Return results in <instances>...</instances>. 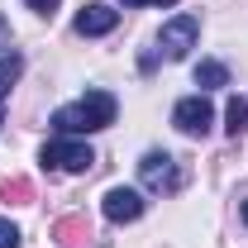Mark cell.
<instances>
[{"instance_id":"10","label":"cell","mask_w":248,"mask_h":248,"mask_svg":"<svg viewBox=\"0 0 248 248\" xmlns=\"http://www.w3.org/2000/svg\"><path fill=\"white\" fill-rule=\"evenodd\" d=\"M244 124H248V100L234 95V100H229V134L239 139V134H244Z\"/></svg>"},{"instance_id":"17","label":"cell","mask_w":248,"mask_h":248,"mask_svg":"<svg viewBox=\"0 0 248 248\" xmlns=\"http://www.w3.org/2000/svg\"><path fill=\"white\" fill-rule=\"evenodd\" d=\"M0 124H5V120H0Z\"/></svg>"},{"instance_id":"4","label":"cell","mask_w":248,"mask_h":248,"mask_svg":"<svg viewBox=\"0 0 248 248\" xmlns=\"http://www.w3.org/2000/svg\"><path fill=\"white\" fill-rule=\"evenodd\" d=\"M139 177H143V186H148V191H167V196L182 186L177 157H172V153H157V148H153V153H143V162H139Z\"/></svg>"},{"instance_id":"6","label":"cell","mask_w":248,"mask_h":248,"mask_svg":"<svg viewBox=\"0 0 248 248\" xmlns=\"http://www.w3.org/2000/svg\"><path fill=\"white\" fill-rule=\"evenodd\" d=\"M100 210H105V219H115V224H134V219L143 215V196L134 186H110L105 201H100Z\"/></svg>"},{"instance_id":"3","label":"cell","mask_w":248,"mask_h":248,"mask_svg":"<svg viewBox=\"0 0 248 248\" xmlns=\"http://www.w3.org/2000/svg\"><path fill=\"white\" fill-rule=\"evenodd\" d=\"M196 33H201V19H196V15H172V19L162 24V33H157V48L172 62H182L186 53L196 48Z\"/></svg>"},{"instance_id":"16","label":"cell","mask_w":248,"mask_h":248,"mask_svg":"<svg viewBox=\"0 0 248 248\" xmlns=\"http://www.w3.org/2000/svg\"><path fill=\"white\" fill-rule=\"evenodd\" d=\"M244 219H248V201H244Z\"/></svg>"},{"instance_id":"5","label":"cell","mask_w":248,"mask_h":248,"mask_svg":"<svg viewBox=\"0 0 248 248\" xmlns=\"http://www.w3.org/2000/svg\"><path fill=\"white\" fill-rule=\"evenodd\" d=\"M172 124L182 129V134H210V124H215V110H210V100L205 95H186V100H177L172 105Z\"/></svg>"},{"instance_id":"1","label":"cell","mask_w":248,"mask_h":248,"mask_svg":"<svg viewBox=\"0 0 248 248\" xmlns=\"http://www.w3.org/2000/svg\"><path fill=\"white\" fill-rule=\"evenodd\" d=\"M120 115V100L110 91H86L81 100L53 110V129L58 134H95V129H110Z\"/></svg>"},{"instance_id":"9","label":"cell","mask_w":248,"mask_h":248,"mask_svg":"<svg viewBox=\"0 0 248 248\" xmlns=\"http://www.w3.org/2000/svg\"><path fill=\"white\" fill-rule=\"evenodd\" d=\"M19 72H24V58H19L15 48H10V53H0V100L10 95L15 81H19Z\"/></svg>"},{"instance_id":"13","label":"cell","mask_w":248,"mask_h":248,"mask_svg":"<svg viewBox=\"0 0 248 248\" xmlns=\"http://www.w3.org/2000/svg\"><path fill=\"white\" fill-rule=\"evenodd\" d=\"M24 5H29L33 15H53V10H58V0H24Z\"/></svg>"},{"instance_id":"11","label":"cell","mask_w":248,"mask_h":248,"mask_svg":"<svg viewBox=\"0 0 248 248\" xmlns=\"http://www.w3.org/2000/svg\"><path fill=\"white\" fill-rule=\"evenodd\" d=\"M0 196H5V201H15V205H19V201H24V196H29V182H19V177H15V182H0Z\"/></svg>"},{"instance_id":"14","label":"cell","mask_w":248,"mask_h":248,"mask_svg":"<svg viewBox=\"0 0 248 248\" xmlns=\"http://www.w3.org/2000/svg\"><path fill=\"white\" fill-rule=\"evenodd\" d=\"M0 53H10V24L0 19Z\"/></svg>"},{"instance_id":"8","label":"cell","mask_w":248,"mask_h":248,"mask_svg":"<svg viewBox=\"0 0 248 248\" xmlns=\"http://www.w3.org/2000/svg\"><path fill=\"white\" fill-rule=\"evenodd\" d=\"M196 86H201V91L229 86V67H224V62H201V67H196Z\"/></svg>"},{"instance_id":"15","label":"cell","mask_w":248,"mask_h":248,"mask_svg":"<svg viewBox=\"0 0 248 248\" xmlns=\"http://www.w3.org/2000/svg\"><path fill=\"white\" fill-rule=\"evenodd\" d=\"M120 5H177V0H120Z\"/></svg>"},{"instance_id":"12","label":"cell","mask_w":248,"mask_h":248,"mask_svg":"<svg viewBox=\"0 0 248 248\" xmlns=\"http://www.w3.org/2000/svg\"><path fill=\"white\" fill-rule=\"evenodd\" d=\"M0 248H19V229L10 219H0Z\"/></svg>"},{"instance_id":"7","label":"cell","mask_w":248,"mask_h":248,"mask_svg":"<svg viewBox=\"0 0 248 248\" xmlns=\"http://www.w3.org/2000/svg\"><path fill=\"white\" fill-rule=\"evenodd\" d=\"M115 24H120V10L115 5H100V0L77 15V33H86V38H100V33H110Z\"/></svg>"},{"instance_id":"2","label":"cell","mask_w":248,"mask_h":248,"mask_svg":"<svg viewBox=\"0 0 248 248\" xmlns=\"http://www.w3.org/2000/svg\"><path fill=\"white\" fill-rule=\"evenodd\" d=\"M43 167H58V172H86L95 162L91 143L86 139H72V134H62V139H53V143H43Z\"/></svg>"}]
</instances>
